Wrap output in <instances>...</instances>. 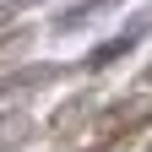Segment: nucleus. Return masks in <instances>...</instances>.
<instances>
[{"instance_id":"2","label":"nucleus","mask_w":152,"mask_h":152,"mask_svg":"<svg viewBox=\"0 0 152 152\" xmlns=\"http://www.w3.org/2000/svg\"><path fill=\"white\" fill-rule=\"evenodd\" d=\"M103 6H114V0H82V6H71V11H60V27H76V22H87V16H98Z\"/></svg>"},{"instance_id":"1","label":"nucleus","mask_w":152,"mask_h":152,"mask_svg":"<svg viewBox=\"0 0 152 152\" xmlns=\"http://www.w3.org/2000/svg\"><path fill=\"white\" fill-rule=\"evenodd\" d=\"M147 27H152V22H147V16H136V22H130L125 33H114V38H109V44H103V49H92V54H87V71H103L109 60H120V54H130V49H136V38H141Z\"/></svg>"},{"instance_id":"3","label":"nucleus","mask_w":152,"mask_h":152,"mask_svg":"<svg viewBox=\"0 0 152 152\" xmlns=\"http://www.w3.org/2000/svg\"><path fill=\"white\" fill-rule=\"evenodd\" d=\"M147 82H152V71H147Z\"/></svg>"},{"instance_id":"4","label":"nucleus","mask_w":152,"mask_h":152,"mask_svg":"<svg viewBox=\"0 0 152 152\" xmlns=\"http://www.w3.org/2000/svg\"><path fill=\"white\" fill-rule=\"evenodd\" d=\"M147 152H152V147H147Z\"/></svg>"}]
</instances>
